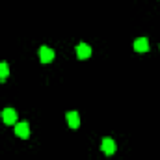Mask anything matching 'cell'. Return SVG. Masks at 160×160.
<instances>
[{
	"label": "cell",
	"mask_w": 160,
	"mask_h": 160,
	"mask_svg": "<svg viewBox=\"0 0 160 160\" xmlns=\"http://www.w3.org/2000/svg\"><path fill=\"white\" fill-rule=\"evenodd\" d=\"M134 50L136 52H147L149 50V41L147 38H138L134 41Z\"/></svg>",
	"instance_id": "cell-5"
},
{
	"label": "cell",
	"mask_w": 160,
	"mask_h": 160,
	"mask_svg": "<svg viewBox=\"0 0 160 160\" xmlns=\"http://www.w3.org/2000/svg\"><path fill=\"white\" fill-rule=\"evenodd\" d=\"M15 134L19 136V138H28L30 136V127H28V123L26 121H21V123H17L15 125Z\"/></svg>",
	"instance_id": "cell-1"
},
{
	"label": "cell",
	"mask_w": 160,
	"mask_h": 160,
	"mask_svg": "<svg viewBox=\"0 0 160 160\" xmlns=\"http://www.w3.org/2000/svg\"><path fill=\"white\" fill-rule=\"evenodd\" d=\"M2 119L6 125H15L17 123V112L13 108H6V110H2Z\"/></svg>",
	"instance_id": "cell-4"
},
{
	"label": "cell",
	"mask_w": 160,
	"mask_h": 160,
	"mask_svg": "<svg viewBox=\"0 0 160 160\" xmlns=\"http://www.w3.org/2000/svg\"><path fill=\"white\" fill-rule=\"evenodd\" d=\"M101 149H102V153L104 155H114L116 153V142L112 140V138H102V145H101Z\"/></svg>",
	"instance_id": "cell-2"
},
{
	"label": "cell",
	"mask_w": 160,
	"mask_h": 160,
	"mask_svg": "<svg viewBox=\"0 0 160 160\" xmlns=\"http://www.w3.org/2000/svg\"><path fill=\"white\" fill-rule=\"evenodd\" d=\"M8 77H9V65L6 62H0V80L4 82Z\"/></svg>",
	"instance_id": "cell-8"
},
{
	"label": "cell",
	"mask_w": 160,
	"mask_h": 160,
	"mask_svg": "<svg viewBox=\"0 0 160 160\" xmlns=\"http://www.w3.org/2000/svg\"><path fill=\"white\" fill-rule=\"evenodd\" d=\"M67 123H69L71 128H78L80 127V116L77 112H69V114H67Z\"/></svg>",
	"instance_id": "cell-7"
},
{
	"label": "cell",
	"mask_w": 160,
	"mask_h": 160,
	"mask_svg": "<svg viewBox=\"0 0 160 160\" xmlns=\"http://www.w3.org/2000/svg\"><path fill=\"white\" fill-rule=\"evenodd\" d=\"M39 60L43 63H50L54 60V50L50 47H41L39 48Z\"/></svg>",
	"instance_id": "cell-3"
},
{
	"label": "cell",
	"mask_w": 160,
	"mask_h": 160,
	"mask_svg": "<svg viewBox=\"0 0 160 160\" xmlns=\"http://www.w3.org/2000/svg\"><path fill=\"white\" fill-rule=\"evenodd\" d=\"M77 56L78 58H89L91 56V47L89 45H86V43H80V45H77Z\"/></svg>",
	"instance_id": "cell-6"
}]
</instances>
